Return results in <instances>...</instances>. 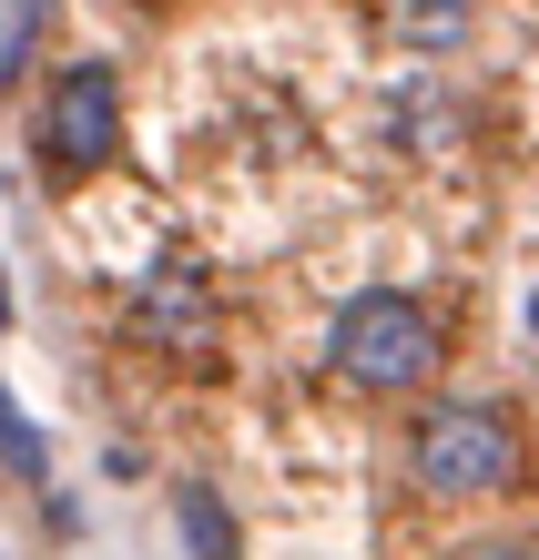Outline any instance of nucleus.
I'll use <instances>...</instances> for the list:
<instances>
[{"mask_svg":"<svg viewBox=\"0 0 539 560\" xmlns=\"http://www.w3.org/2000/svg\"><path fill=\"white\" fill-rule=\"evenodd\" d=\"M519 469L529 439L499 398H427L408 428V479L427 500H499V489H519Z\"/></svg>","mask_w":539,"mask_h":560,"instance_id":"f257e3e1","label":"nucleus"},{"mask_svg":"<svg viewBox=\"0 0 539 560\" xmlns=\"http://www.w3.org/2000/svg\"><path fill=\"white\" fill-rule=\"evenodd\" d=\"M326 377L366 387V398H408V387L437 377V316L418 295H397V285L347 295L336 326H326Z\"/></svg>","mask_w":539,"mask_h":560,"instance_id":"f03ea898","label":"nucleus"},{"mask_svg":"<svg viewBox=\"0 0 539 560\" xmlns=\"http://www.w3.org/2000/svg\"><path fill=\"white\" fill-rule=\"evenodd\" d=\"M122 143V82H113V61H61L51 92H42V163L61 184H82V174H103Z\"/></svg>","mask_w":539,"mask_h":560,"instance_id":"7ed1b4c3","label":"nucleus"},{"mask_svg":"<svg viewBox=\"0 0 539 560\" xmlns=\"http://www.w3.org/2000/svg\"><path fill=\"white\" fill-rule=\"evenodd\" d=\"M132 316H143V337H153V347H174V357H204V337H214V306H204V285H194L184 266H174V276H153Z\"/></svg>","mask_w":539,"mask_h":560,"instance_id":"20e7f679","label":"nucleus"},{"mask_svg":"<svg viewBox=\"0 0 539 560\" xmlns=\"http://www.w3.org/2000/svg\"><path fill=\"white\" fill-rule=\"evenodd\" d=\"M174 530H184L194 560H234V550H245V540H234V510L214 500L204 479H184V489H174Z\"/></svg>","mask_w":539,"mask_h":560,"instance_id":"39448f33","label":"nucleus"},{"mask_svg":"<svg viewBox=\"0 0 539 560\" xmlns=\"http://www.w3.org/2000/svg\"><path fill=\"white\" fill-rule=\"evenodd\" d=\"M468 11H479V0H397V31H408V51H458Z\"/></svg>","mask_w":539,"mask_h":560,"instance_id":"423d86ee","label":"nucleus"},{"mask_svg":"<svg viewBox=\"0 0 539 560\" xmlns=\"http://www.w3.org/2000/svg\"><path fill=\"white\" fill-rule=\"evenodd\" d=\"M0 448H11V469H31V479H42V428H31L11 398H0Z\"/></svg>","mask_w":539,"mask_h":560,"instance_id":"0eeeda50","label":"nucleus"},{"mask_svg":"<svg viewBox=\"0 0 539 560\" xmlns=\"http://www.w3.org/2000/svg\"><path fill=\"white\" fill-rule=\"evenodd\" d=\"M31 31H42V0H11V21H0V82L21 72V51H31Z\"/></svg>","mask_w":539,"mask_h":560,"instance_id":"6e6552de","label":"nucleus"},{"mask_svg":"<svg viewBox=\"0 0 539 560\" xmlns=\"http://www.w3.org/2000/svg\"><path fill=\"white\" fill-rule=\"evenodd\" d=\"M468 560H539L529 540H489V550H468Z\"/></svg>","mask_w":539,"mask_h":560,"instance_id":"1a4fd4ad","label":"nucleus"},{"mask_svg":"<svg viewBox=\"0 0 539 560\" xmlns=\"http://www.w3.org/2000/svg\"><path fill=\"white\" fill-rule=\"evenodd\" d=\"M0 326H11V276H0Z\"/></svg>","mask_w":539,"mask_h":560,"instance_id":"9d476101","label":"nucleus"},{"mask_svg":"<svg viewBox=\"0 0 539 560\" xmlns=\"http://www.w3.org/2000/svg\"><path fill=\"white\" fill-rule=\"evenodd\" d=\"M529 326H539V306H529Z\"/></svg>","mask_w":539,"mask_h":560,"instance_id":"9b49d317","label":"nucleus"}]
</instances>
